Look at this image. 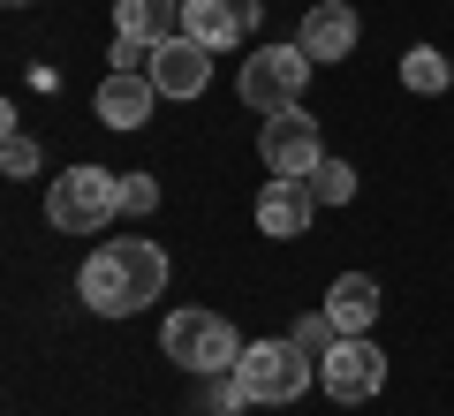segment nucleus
Masks as SVG:
<instances>
[{"mask_svg":"<svg viewBox=\"0 0 454 416\" xmlns=\"http://www.w3.org/2000/svg\"><path fill=\"white\" fill-rule=\"evenodd\" d=\"M46 220L61 235H106V220H121V175H106V167H61L46 182Z\"/></svg>","mask_w":454,"mask_h":416,"instance_id":"7ed1b4c3","label":"nucleus"},{"mask_svg":"<svg viewBox=\"0 0 454 416\" xmlns=\"http://www.w3.org/2000/svg\"><path fill=\"white\" fill-rule=\"evenodd\" d=\"M152 83H160V98H205L212 91V46H197L190 31L152 46Z\"/></svg>","mask_w":454,"mask_h":416,"instance_id":"6e6552de","label":"nucleus"},{"mask_svg":"<svg viewBox=\"0 0 454 416\" xmlns=\"http://www.w3.org/2000/svg\"><path fill=\"white\" fill-rule=\"evenodd\" d=\"M152 106H160V83L145 68H106V83H98V122L106 129H145Z\"/></svg>","mask_w":454,"mask_h":416,"instance_id":"9b49d317","label":"nucleus"},{"mask_svg":"<svg viewBox=\"0 0 454 416\" xmlns=\"http://www.w3.org/2000/svg\"><path fill=\"white\" fill-rule=\"evenodd\" d=\"M121 212H129V220L160 212V182H152V175H121Z\"/></svg>","mask_w":454,"mask_h":416,"instance_id":"6ab92c4d","label":"nucleus"},{"mask_svg":"<svg viewBox=\"0 0 454 416\" xmlns=\"http://www.w3.org/2000/svg\"><path fill=\"white\" fill-rule=\"evenodd\" d=\"M288 341L310 356V364H325V356H333V341H340V326L325 318V310H310V318H295V326H288Z\"/></svg>","mask_w":454,"mask_h":416,"instance_id":"dca6fc26","label":"nucleus"},{"mask_svg":"<svg viewBox=\"0 0 454 416\" xmlns=\"http://www.w3.org/2000/svg\"><path fill=\"white\" fill-rule=\"evenodd\" d=\"M310 197H318V205H348V197H356V167H348V160H318Z\"/></svg>","mask_w":454,"mask_h":416,"instance_id":"f3484780","label":"nucleus"},{"mask_svg":"<svg viewBox=\"0 0 454 416\" xmlns=\"http://www.w3.org/2000/svg\"><path fill=\"white\" fill-rule=\"evenodd\" d=\"M8 8H31V0H8Z\"/></svg>","mask_w":454,"mask_h":416,"instance_id":"aec40b11","label":"nucleus"},{"mask_svg":"<svg viewBox=\"0 0 454 416\" xmlns=\"http://www.w3.org/2000/svg\"><path fill=\"white\" fill-rule=\"evenodd\" d=\"M310 379H318V364H310L295 341H250L243 364H235V386H243V401H258V409H288Z\"/></svg>","mask_w":454,"mask_h":416,"instance_id":"20e7f679","label":"nucleus"},{"mask_svg":"<svg viewBox=\"0 0 454 416\" xmlns=\"http://www.w3.org/2000/svg\"><path fill=\"white\" fill-rule=\"evenodd\" d=\"M356 38H364L356 8H348V0H318V8L303 16V31H295V46L325 68V61H348V53H356Z\"/></svg>","mask_w":454,"mask_h":416,"instance_id":"9d476101","label":"nucleus"},{"mask_svg":"<svg viewBox=\"0 0 454 416\" xmlns=\"http://www.w3.org/2000/svg\"><path fill=\"white\" fill-rule=\"evenodd\" d=\"M0 167H8V175H16V182H31V175H38V145H31V137H23L16 122H8V145H0Z\"/></svg>","mask_w":454,"mask_h":416,"instance_id":"a211bd4d","label":"nucleus"},{"mask_svg":"<svg viewBox=\"0 0 454 416\" xmlns=\"http://www.w3.org/2000/svg\"><path fill=\"white\" fill-rule=\"evenodd\" d=\"M258 160H265V175H280V182H310V175H318V160H325L318 122H310L303 106L265 114V122H258Z\"/></svg>","mask_w":454,"mask_h":416,"instance_id":"423d86ee","label":"nucleus"},{"mask_svg":"<svg viewBox=\"0 0 454 416\" xmlns=\"http://www.w3.org/2000/svg\"><path fill=\"white\" fill-rule=\"evenodd\" d=\"M318 386L348 409V401H372L379 386H387V349H379L372 334H340L333 341V356L318 364Z\"/></svg>","mask_w":454,"mask_h":416,"instance_id":"0eeeda50","label":"nucleus"},{"mask_svg":"<svg viewBox=\"0 0 454 416\" xmlns=\"http://www.w3.org/2000/svg\"><path fill=\"white\" fill-rule=\"evenodd\" d=\"M114 38H145V46L182 38V0H114Z\"/></svg>","mask_w":454,"mask_h":416,"instance_id":"ddd939ff","label":"nucleus"},{"mask_svg":"<svg viewBox=\"0 0 454 416\" xmlns=\"http://www.w3.org/2000/svg\"><path fill=\"white\" fill-rule=\"evenodd\" d=\"M402 83H409L417 98H439V91L454 83V68H447V53H439V46H409V53H402Z\"/></svg>","mask_w":454,"mask_h":416,"instance_id":"2eb2a0df","label":"nucleus"},{"mask_svg":"<svg viewBox=\"0 0 454 416\" xmlns=\"http://www.w3.org/2000/svg\"><path fill=\"white\" fill-rule=\"evenodd\" d=\"M310 53L303 46H258L243 61V76H235V98H243L250 114H288V106H303V83H310Z\"/></svg>","mask_w":454,"mask_h":416,"instance_id":"39448f33","label":"nucleus"},{"mask_svg":"<svg viewBox=\"0 0 454 416\" xmlns=\"http://www.w3.org/2000/svg\"><path fill=\"white\" fill-rule=\"evenodd\" d=\"M250 341L235 334V326L220 318V310H167V334H160V356L167 364H182L190 379H235V364H243Z\"/></svg>","mask_w":454,"mask_h":416,"instance_id":"f03ea898","label":"nucleus"},{"mask_svg":"<svg viewBox=\"0 0 454 416\" xmlns=\"http://www.w3.org/2000/svg\"><path fill=\"white\" fill-rule=\"evenodd\" d=\"M182 31H190L197 46L227 53V46H243V38L258 31V0H182Z\"/></svg>","mask_w":454,"mask_h":416,"instance_id":"1a4fd4ad","label":"nucleus"},{"mask_svg":"<svg viewBox=\"0 0 454 416\" xmlns=\"http://www.w3.org/2000/svg\"><path fill=\"white\" fill-rule=\"evenodd\" d=\"M325 318H333L340 334H372V318H379V280H372V272H340L333 288H325Z\"/></svg>","mask_w":454,"mask_h":416,"instance_id":"4468645a","label":"nucleus"},{"mask_svg":"<svg viewBox=\"0 0 454 416\" xmlns=\"http://www.w3.org/2000/svg\"><path fill=\"white\" fill-rule=\"evenodd\" d=\"M76 295L98 310V318H137L145 303L167 295V250L145 235H121V242H98L76 272Z\"/></svg>","mask_w":454,"mask_h":416,"instance_id":"f257e3e1","label":"nucleus"},{"mask_svg":"<svg viewBox=\"0 0 454 416\" xmlns=\"http://www.w3.org/2000/svg\"><path fill=\"white\" fill-rule=\"evenodd\" d=\"M310 212H318V197H310V182H265L258 190V235H273V242H295L310 227Z\"/></svg>","mask_w":454,"mask_h":416,"instance_id":"f8f14e48","label":"nucleus"}]
</instances>
